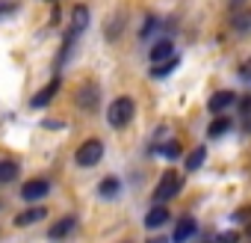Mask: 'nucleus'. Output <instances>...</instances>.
Wrapping results in <instances>:
<instances>
[{
  "label": "nucleus",
  "instance_id": "nucleus-1",
  "mask_svg": "<svg viewBox=\"0 0 251 243\" xmlns=\"http://www.w3.org/2000/svg\"><path fill=\"white\" fill-rule=\"evenodd\" d=\"M133 113H136V101L127 98V95H121V98H115V101L109 104V110H106V122H109L115 131H121L124 125H130V122H133Z\"/></svg>",
  "mask_w": 251,
  "mask_h": 243
},
{
  "label": "nucleus",
  "instance_id": "nucleus-2",
  "mask_svg": "<svg viewBox=\"0 0 251 243\" xmlns=\"http://www.w3.org/2000/svg\"><path fill=\"white\" fill-rule=\"evenodd\" d=\"M180 187H183V175L180 172H175V169L163 172L160 181H157V190H154V202L157 205H166L169 199H175L180 193Z\"/></svg>",
  "mask_w": 251,
  "mask_h": 243
},
{
  "label": "nucleus",
  "instance_id": "nucleus-3",
  "mask_svg": "<svg viewBox=\"0 0 251 243\" xmlns=\"http://www.w3.org/2000/svg\"><path fill=\"white\" fill-rule=\"evenodd\" d=\"M100 157H103V143H100V140H86V143L77 149V154H74L77 166H83V169L98 166V163H100Z\"/></svg>",
  "mask_w": 251,
  "mask_h": 243
},
{
  "label": "nucleus",
  "instance_id": "nucleus-4",
  "mask_svg": "<svg viewBox=\"0 0 251 243\" xmlns=\"http://www.w3.org/2000/svg\"><path fill=\"white\" fill-rule=\"evenodd\" d=\"M48 190H50V181H48V178H33V181H27V184L21 187V199L33 205V202L45 199V196H48Z\"/></svg>",
  "mask_w": 251,
  "mask_h": 243
},
{
  "label": "nucleus",
  "instance_id": "nucleus-5",
  "mask_svg": "<svg viewBox=\"0 0 251 243\" xmlns=\"http://www.w3.org/2000/svg\"><path fill=\"white\" fill-rule=\"evenodd\" d=\"M98 101H100V89L95 86V83H86V86H80V92H77V107L80 110H95L98 107Z\"/></svg>",
  "mask_w": 251,
  "mask_h": 243
},
{
  "label": "nucleus",
  "instance_id": "nucleus-6",
  "mask_svg": "<svg viewBox=\"0 0 251 243\" xmlns=\"http://www.w3.org/2000/svg\"><path fill=\"white\" fill-rule=\"evenodd\" d=\"M56 92H59V77H53V80H48L36 95H33V107L36 110H42V107H48L53 98H56Z\"/></svg>",
  "mask_w": 251,
  "mask_h": 243
},
{
  "label": "nucleus",
  "instance_id": "nucleus-7",
  "mask_svg": "<svg viewBox=\"0 0 251 243\" xmlns=\"http://www.w3.org/2000/svg\"><path fill=\"white\" fill-rule=\"evenodd\" d=\"M48 216V211L42 208V205H33V208H27V211H21L18 216H15V225H21V228H27V225H36V222H42Z\"/></svg>",
  "mask_w": 251,
  "mask_h": 243
},
{
  "label": "nucleus",
  "instance_id": "nucleus-8",
  "mask_svg": "<svg viewBox=\"0 0 251 243\" xmlns=\"http://www.w3.org/2000/svg\"><path fill=\"white\" fill-rule=\"evenodd\" d=\"M169 219H172L169 208H166V205H154V208L148 211V216H145V228H151V231H154V228H163Z\"/></svg>",
  "mask_w": 251,
  "mask_h": 243
},
{
  "label": "nucleus",
  "instance_id": "nucleus-9",
  "mask_svg": "<svg viewBox=\"0 0 251 243\" xmlns=\"http://www.w3.org/2000/svg\"><path fill=\"white\" fill-rule=\"evenodd\" d=\"M233 104H236V95H233L230 89H219V92L210 98V104H207V107H210L213 113H225V110H227V107H233Z\"/></svg>",
  "mask_w": 251,
  "mask_h": 243
},
{
  "label": "nucleus",
  "instance_id": "nucleus-10",
  "mask_svg": "<svg viewBox=\"0 0 251 243\" xmlns=\"http://www.w3.org/2000/svg\"><path fill=\"white\" fill-rule=\"evenodd\" d=\"M74 225H77L74 216H62L59 222H53V225L48 228V237H50V240H65V237L74 231Z\"/></svg>",
  "mask_w": 251,
  "mask_h": 243
},
{
  "label": "nucleus",
  "instance_id": "nucleus-11",
  "mask_svg": "<svg viewBox=\"0 0 251 243\" xmlns=\"http://www.w3.org/2000/svg\"><path fill=\"white\" fill-rule=\"evenodd\" d=\"M175 57V45H172V39H160L154 48H151V62L157 65V62H166V60H172Z\"/></svg>",
  "mask_w": 251,
  "mask_h": 243
},
{
  "label": "nucleus",
  "instance_id": "nucleus-12",
  "mask_svg": "<svg viewBox=\"0 0 251 243\" xmlns=\"http://www.w3.org/2000/svg\"><path fill=\"white\" fill-rule=\"evenodd\" d=\"M192 234H195V219H192V216H183V219L175 225V234H172V240H175V243H186Z\"/></svg>",
  "mask_w": 251,
  "mask_h": 243
},
{
  "label": "nucleus",
  "instance_id": "nucleus-13",
  "mask_svg": "<svg viewBox=\"0 0 251 243\" xmlns=\"http://www.w3.org/2000/svg\"><path fill=\"white\" fill-rule=\"evenodd\" d=\"M177 65H180V57H172V60H166V62H157V65L151 68V77H166V74H172Z\"/></svg>",
  "mask_w": 251,
  "mask_h": 243
},
{
  "label": "nucleus",
  "instance_id": "nucleus-14",
  "mask_svg": "<svg viewBox=\"0 0 251 243\" xmlns=\"http://www.w3.org/2000/svg\"><path fill=\"white\" fill-rule=\"evenodd\" d=\"M118 187H121V184H118V178H115V175H109V178H103V181L98 184V193H100L103 199H112V196L118 193Z\"/></svg>",
  "mask_w": 251,
  "mask_h": 243
},
{
  "label": "nucleus",
  "instance_id": "nucleus-15",
  "mask_svg": "<svg viewBox=\"0 0 251 243\" xmlns=\"http://www.w3.org/2000/svg\"><path fill=\"white\" fill-rule=\"evenodd\" d=\"M233 128V122L227 119V116H219V119H213V125H210V137H222V134H227Z\"/></svg>",
  "mask_w": 251,
  "mask_h": 243
},
{
  "label": "nucleus",
  "instance_id": "nucleus-16",
  "mask_svg": "<svg viewBox=\"0 0 251 243\" xmlns=\"http://www.w3.org/2000/svg\"><path fill=\"white\" fill-rule=\"evenodd\" d=\"M15 175H18V163L15 160H3V163H0V184H9Z\"/></svg>",
  "mask_w": 251,
  "mask_h": 243
},
{
  "label": "nucleus",
  "instance_id": "nucleus-17",
  "mask_svg": "<svg viewBox=\"0 0 251 243\" xmlns=\"http://www.w3.org/2000/svg\"><path fill=\"white\" fill-rule=\"evenodd\" d=\"M204 157H207V152H204V149H192V154L186 157V169H189V172H195V169L204 163Z\"/></svg>",
  "mask_w": 251,
  "mask_h": 243
},
{
  "label": "nucleus",
  "instance_id": "nucleus-18",
  "mask_svg": "<svg viewBox=\"0 0 251 243\" xmlns=\"http://www.w3.org/2000/svg\"><path fill=\"white\" fill-rule=\"evenodd\" d=\"M160 152H163L169 160H177V157H180V143H177V140H172V143H166Z\"/></svg>",
  "mask_w": 251,
  "mask_h": 243
},
{
  "label": "nucleus",
  "instance_id": "nucleus-19",
  "mask_svg": "<svg viewBox=\"0 0 251 243\" xmlns=\"http://www.w3.org/2000/svg\"><path fill=\"white\" fill-rule=\"evenodd\" d=\"M216 243H239V231H222L216 237Z\"/></svg>",
  "mask_w": 251,
  "mask_h": 243
},
{
  "label": "nucleus",
  "instance_id": "nucleus-20",
  "mask_svg": "<svg viewBox=\"0 0 251 243\" xmlns=\"http://www.w3.org/2000/svg\"><path fill=\"white\" fill-rule=\"evenodd\" d=\"M154 24H157V18H148V21H145V27H142V33H139V36H142V39H148V36H151V30H154Z\"/></svg>",
  "mask_w": 251,
  "mask_h": 243
},
{
  "label": "nucleus",
  "instance_id": "nucleus-21",
  "mask_svg": "<svg viewBox=\"0 0 251 243\" xmlns=\"http://www.w3.org/2000/svg\"><path fill=\"white\" fill-rule=\"evenodd\" d=\"M242 110H251V98H245V101H242Z\"/></svg>",
  "mask_w": 251,
  "mask_h": 243
},
{
  "label": "nucleus",
  "instance_id": "nucleus-22",
  "mask_svg": "<svg viewBox=\"0 0 251 243\" xmlns=\"http://www.w3.org/2000/svg\"><path fill=\"white\" fill-rule=\"evenodd\" d=\"M148 243H166V240H163V237H151Z\"/></svg>",
  "mask_w": 251,
  "mask_h": 243
},
{
  "label": "nucleus",
  "instance_id": "nucleus-23",
  "mask_svg": "<svg viewBox=\"0 0 251 243\" xmlns=\"http://www.w3.org/2000/svg\"><path fill=\"white\" fill-rule=\"evenodd\" d=\"M245 234H248V237H251V222H248V225H245Z\"/></svg>",
  "mask_w": 251,
  "mask_h": 243
}]
</instances>
